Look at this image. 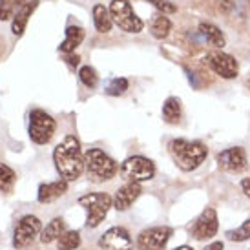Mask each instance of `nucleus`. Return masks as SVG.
<instances>
[{
    "label": "nucleus",
    "instance_id": "obj_1",
    "mask_svg": "<svg viewBox=\"0 0 250 250\" xmlns=\"http://www.w3.org/2000/svg\"><path fill=\"white\" fill-rule=\"evenodd\" d=\"M53 163L64 181H75L84 172V153L75 135H66L53 150Z\"/></svg>",
    "mask_w": 250,
    "mask_h": 250
},
{
    "label": "nucleus",
    "instance_id": "obj_2",
    "mask_svg": "<svg viewBox=\"0 0 250 250\" xmlns=\"http://www.w3.org/2000/svg\"><path fill=\"white\" fill-rule=\"evenodd\" d=\"M168 152L183 172H192V170L201 167V163L207 159L208 150L199 141L174 139L168 145Z\"/></svg>",
    "mask_w": 250,
    "mask_h": 250
},
{
    "label": "nucleus",
    "instance_id": "obj_3",
    "mask_svg": "<svg viewBox=\"0 0 250 250\" xmlns=\"http://www.w3.org/2000/svg\"><path fill=\"white\" fill-rule=\"evenodd\" d=\"M84 167H86L88 177L93 183H104L113 179L119 170L117 163L99 148H90L84 152Z\"/></svg>",
    "mask_w": 250,
    "mask_h": 250
},
{
    "label": "nucleus",
    "instance_id": "obj_4",
    "mask_svg": "<svg viewBox=\"0 0 250 250\" xmlns=\"http://www.w3.org/2000/svg\"><path fill=\"white\" fill-rule=\"evenodd\" d=\"M110 15L111 21L126 33H141L145 28V22L135 15L132 4L128 0H111Z\"/></svg>",
    "mask_w": 250,
    "mask_h": 250
},
{
    "label": "nucleus",
    "instance_id": "obj_5",
    "mask_svg": "<svg viewBox=\"0 0 250 250\" xmlns=\"http://www.w3.org/2000/svg\"><path fill=\"white\" fill-rule=\"evenodd\" d=\"M55 121L44 110H33L29 113V139L35 145H48L55 133Z\"/></svg>",
    "mask_w": 250,
    "mask_h": 250
},
{
    "label": "nucleus",
    "instance_id": "obj_6",
    "mask_svg": "<svg viewBox=\"0 0 250 250\" xmlns=\"http://www.w3.org/2000/svg\"><path fill=\"white\" fill-rule=\"evenodd\" d=\"M79 205H83L84 208L88 210L86 227L95 229L106 217V214H108L110 207L113 205V201H111V197L108 194H88L79 197Z\"/></svg>",
    "mask_w": 250,
    "mask_h": 250
},
{
    "label": "nucleus",
    "instance_id": "obj_7",
    "mask_svg": "<svg viewBox=\"0 0 250 250\" xmlns=\"http://www.w3.org/2000/svg\"><path fill=\"white\" fill-rule=\"evenodd\" d=\"M121 172L125 175V179H128L130 183H145L155 175V167L152 161L143 155H133L123 163Z\"/></svg>",
    "mask_w": 250,
    "mask_h": 250
},
{
    "label": "nucleus",
    "instance_id": "obj_8",
    "mask_svg": "<svg viewBox=\"0 0 250 250\" xmlns=\"http://www.w3.org/2000/svg\"><path fill=\"white\" fill-rule=\"evenodd\" d=\"M42 225L41 219L35 215H24L21 217V221L17 223L13 234V247L15 249H24L29 243H33V239L39 236Z\"/></svg>",
    "mask_w": 250,
    "mask_h": 250
},
{
    "label": "nucleus",
    "instance_id": "obj_9",
    "mask_svg": "<svg viewBox=\"0 0 250 250\" xmlns=\"http://www.w3.org/2000/svg\"><path fill=\"white\" fill-rule=\"evenodd\" d=\"M205 61L210 66V70L214 71L215 75L223 77V79H234L239 73V66H237L236 59L229 53H223L221 49L210 51Z\"/></svg>",
    "mask_w": 250,
    "mask_h": 250
},
{
    "label": "nucleus",
    "instance_id": "obj_10",
    "mask_svg": "<svg viewBox=\"0 0 250 250\" xmlns=\"http://www.w3.org/2000/svg\"><path fill=\"white\" fill-rule=\"evenodd\" d=\"M172 236V229L168 227H152L143 230L137 237V247L141 250H163Z\"/></svg>",
    "mask_w": 250,
    "mask_h": 250
},
{
    "label": "nucleus",
    "instance_id": "obj_11",
    "mask_svg": "<svg viewBox=\"0 0 250 250\" xmlns=\"http://www.w3.org/2000/svg\"><path fill=\"white\" fill-rule=\"evenodd\" d=\"M217 165L219 168H223L225 172H230V174H239L247 170L249 163H247V153L241 146H236V148H229V150H223L221 153H217Z\"/></svg>",
    "mask_w": 250,
    "mask_h": 250
},
{
    "label": "nucleus",
    "instance_id": "obj_12",
    "mask_svg": "<svg viewBox=\"0 0 250 250\" xmlns=\"http://www.w3.org/2000/svg\"><path fill=\"white\" fill-rule=\"evenodd\" d=\"M101 250H132V237L123 227H111L99 239Z\"/></svg>",
    "mask_w": 250,
    "mask_h": 250
},
{
    "label": "nucleus",
    "instance_id": "obj_13",
    "mask_svg": "<svg viewBox=\"0 0 250 250\" xmlns=\"http://www.w3.org/2000/svg\"><path fill=\"white\" fill-rule=\"evenodd\" d=\"M217 214H215L214 208H205L203 210V214L195 219L194 227H192V236L195 239H210V237H214L217 234Z\"/></svg>",
    "mask_w": 250,
    "mask_h": 250
},
{
    "label": "nucleus",
    "instance_id": "obj_14",
    "mask_svg": "<svg viewBox=\"0 0 250 250\" xmlns=\"http://www.w3.org/2000/svg\"><path fill=\"white\" fill-rule=\"evenodd\" d=\"M141 187L139 183H126L125 187H121L115 194V201H113V207L119 210V212H125L133 205V201L141 195Z\"/></svg>",
    "mask_w": 250,
    "mask_h": 250
},
{
    "label": "nucleus",
    "instance_id": "obj_15",
    "mask_svg": "<svg viewBox=\"0 0 250 250\" xmlns=\"http://www.w3.org/2000/svg\"><path fill=\"white\" fill-rule=\"evenodd\" d=\"M68 190V181L59 179L53 181V183H46V185H41L39 187V194H37V199L39 203H51L59 199L61 195L66 194Z\"/></svg>",
    "mask_w": 250,
    "mask_h": 250
},
{
    "label": "nucleus",
    "instance_id": "obj_16",
    "mask_svg": "<svg viewBox=\"0 0 250 250\" xmlns=\"http://www.w3.org/2000/svg\"><path fill=\"white\" fill-rule=\"evenodd\" d=\"M39 6V0H31V2H26V6L22 7L19 13L13 17V22H11V33L15 37H22L24 31H26V26H28L29 17L33 15V11Z\"/></svg>",
    "mask_w": 250,
    "mask_h": 250
},
{
    "label": "nucleus",
    "instance_id": "obj_17",
    "mask_svg": "<svg viewBox=\"0 0 250 250\" xmlns=\"http://www.w3.org/2000/svg\"><path fill=\"white\" fill-rule=\"evenodd\" d=\"M84 29L81 28V26H68L66 28V39H64V42L59 46V51H62V53H73L75 51V48H79L81 46V42L84 41Z\"/></svg>",
    "mask_w": 250,
    "mask_h": 250
},
{
    "label": "nucleus",
    "instance_id": "obj_18",
    "mask_svg": "<svg viewBox=\"0 0 250 250\" xmlns=\"http://www.w3.org/2000/svg\"><path fill=\"white\" fill-rule=\"evenodd\" d=\"M199 35L208 42V44H212L214 48H223L225 42H227L221 29L217 28V26H214V24H210V22H201L199 24Z\"/></svg>",
    "mask_w": 250,
    "mask_h": 250
},
{
    "label": "nucleus",
    "instance_id": "obj_19",
    "mask_svg": "<svg viewBox=\"0 0 250 250\" xmlns=\"http://www.w3.org/2000/svg\"><path fill=\"white\" fill-rule=\"evenodd\" d=\"M64 232H66V223H64L62 217H55L53 221H49V225H46V229L42 230V236H41V241L44 245L48 243H53L55 239L62 236Z\"/></svg>",
    "mask_w": 250,
    "mask_h": 250
},
{
    "label": "nucleus",
    "instance_id": "obj_20",
    "mask_svg": "<svg viewBox=\"0 0 250 250\" xmlns=\"http://www.w3.org/2000/svg\"><path fill=\"white\" fill-rule=\"evenodd\" d=\"M111 22L113 21H111L110 9L103 4H95L93 6V24H95L99 33H108L111 29Z\"/></svg>",
    "mask_w": 250,
    "mask_h": 250
},
{
    "label": "nucleus",
    "instance_id": "obj_21",
    "mask_svg": "<svg viewBox=\"0 0 250 250\" xmlns=\"http://www.w3.org/2000/svg\"><path fill=\"white\" fill-rule=\"evenodd\" d=\"M163 117L170 125H177L181 119V101L177 97H168L163 104Z\"/></svg>",
    "mask_w": 250,
    "mask_h": 250
},
{
    "label": "nucleus",
    "instance_id": "obj_22",
    "mask_svg": "<svg viewBox=\"0 0 250 250\" xmlns=\"http://www.w3.org/2000/svg\"><path fill=\"white\" fill-rule=\"evenodd\" d=\"M170 29H172V22L168 21L165 15H157L152 21V24H150L152 35L155 37V39H159V41L167 39L168 33H170Z\"/></svg>",
    "mask_w": 250,
    "mask_h": 250
},
{
    "label": "nucleus",
    "instance_id": "obj_23",
    "mask_svg": "<svg viewBox=\"0 0 250 250\" xmlns=\"http://www.w3.org/2000/svg\"><path fill=\"white\" fill-rule=\"evenodd\" d=\"M28 0H0V21H7L26 6Z\"/></svg>",
    "mask_w": 250,
    "mask_h": 250
},
{
    "label": "nucleus",
    "instance_id": "obj_24",
    "mask_svg": "<svg viewBox=\"0 0 250 250\" xmlns=\"http://www.w3.org/2000/svg\"><path fill=\"white\" fill-rule=\"evenodd\" d=\"M15 181H17V174L7 165L0 163V192L2 194H11Z\"/></svg>",
    "mask_w": 250,
    "mask_h": 250
},
{
    "label": "nucleus",
    "instance_id": "obj_25",
    "mask_svg": "<svg viewBox=\"0 0 250 250\" xmlns=\"http://www.w3.org/2000/svg\"><path fill=\"white\" fill-rule=\"evenodd\" d=\"M57 241H59L57 243L59 250H75L81 245V234L77 230H70V232H64Z\"/></svg>",
    "mask_w": 250,
    "mask_h": 250
},
{
    "label": "nucleus",
    "instance_id": "obj_26",
    "mask_svg": "<svg viewBox=\"0 0 250 250\" xmlns=\"http://www.w3.org/2000/svg\"><path fill=\"white\" fill-rule=\"evenodd\" d=\"M128 86H130L128 79H125V77H115V79L108 81V84H106V93L108 95H123L128 90Z\"/></svg>",
    "mask_w": 250,
    "mask_h": 250
},
{
    "label": "nucleus",
    "instance_id": "obj_27",
    "mask_svg": "<svg viewBox=\"0 0 250 250\" xmlns=\"http://www.w3.org/2000/svg\"><path fill=\"white\" fill-rule=\"evenodd\" d=\"M79 79H81V83H83L86 88H90V90H93L99 83L97 71L93 70L91 66H83L81 71H79Z\"/></svg>",
    "mask_w": 250,
    "mask_h": 250
},
{
    "label": "nucleus",
    "instance_id": "obj_28",
    "mask_svg": "<svg viewBox=\"0 0 250 250\" xmlns=\"http://www.w3.org/2000/svg\"><path fill=\"white\" fill-rule=\"evenodd\" d=\"M227 236H229L230 241H237V243L250 239V219H249V221H245L239 229L229 230V232H227Z\"/></svg>",
    "mask_w": 250,
    "mask_h": 250
},
{
    "label": "nucleus",
    "instance_id": "obj_29",
    "mask_svg": "<svg viewBox=\"0 0 250 250\" xmlns=\"http://www.w3.org/2000/svg\"><path fill=\"white\" fill-rule=\"evenodd\" d=\"M148 2H152L153 6L157 7L159 11H163V15L165 13H175V11H177V7H175L174 4H170L168 0H148Z\"/></svg>",
    "mask_w": 250,
    "mask_h": 250
},
{
    "label": "nucleus",
    "instance_id": "obj_30",
    "mask_svg": "<svg viewBox=\"0 0 250 250\" xmlns=\"http://www.w3.org/2000/svg\"><path fill=\"white\" fill-rule=\"evenodd\" d=\"M214 2H215V6H217V9L223 11V13L232 11V7L236 4V0H214Z\"/></svg>",
    "mask_w": 250,
    "mask_h": 250
},
{
    "label": "nucleus",
    "instance_id": "obj_31",
    "mask_svg": "<svg viewBox=\"0 0 250 250\" xmlns=\"http://www.w3.org/2000/svg\"><path fill=\"white\" fill-rule=\"evenodd\" d=\"M79 61H81V59H79V55H73V53H68V55H66V62L70 64L71 68H73V66H77V64H79Z\"/></svg>",
    "mask_w": 250,
    "mask_h": 250
},
{
    "label": "nucleus",
    "instance_id": "obj_32",
    "mask_svg": "<svg viewBox=\"0 0 250 250\" xmlns=\"http://www.w3.org/2000/svg\"><path fill=\"white\" fill-rule=\"evenodd\" d=\"M241 188H243L245 195H249V197H250V179H243V181H241Z\"/></svg>",
    "mask_w": 250,
    "mask_h": 250
},
{
    "label": "nucleus",
    "instance_id": "obj_33",
    "mask_svg": "<svg viewBox=\"0 0 250 250\" xmlns=\"http://www.w3.org/2000/svg\"><path fill=\"white\" fill-rule=\"evenodd\" d=\"M205 250H223V241H214V243H210Z\"/></svg>",
    "mask_w": 250,
    "mask_h": 250
},
{
    "label": "nucleus",
    "instance_id": "obj_34",
    "mask_svg": "<svg viewBox=\"0 0 250 250\" xmlns=\"http://www.w3.org/2000/svg\"><path fill=\"white\" fill-rule=\"evenodd\" d=\"M175 250H194L192 247H187V245H183V247H177Z\"/></svg>",
    "mask_w": 250,
    "mask_h": 250
},
{
    "label": "nucleus",
    "instance_id": "obj_35",
    "mask_svg": "<svg viewBox=\"0 0 250 250\" xmlns=\"http://www.w3.org/2000/svg\"><path fill=\"white\" fill-rule=\"evenodd\" d=\"M247 88H249V90H250V79H249V81H247Z\"/></svg>",
    "mask_w": 250,
    "mask_h": 250
}]
</instances>
